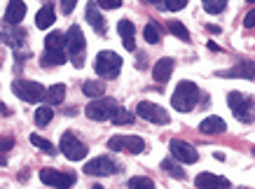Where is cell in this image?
Instances as JSON below:
<instances>
[{"mask_svg": "<svg viewBox=\"0 0 255 189\" xmlns=\"http://www.w3.org/2000/svg\"><path fill=\"white\" fill-rule=\"evenodd\" d=\"M187 5V0H164V7L171 9V12H178V9H183Z\"/></svg>", "mask_w": 255, "mask_h": 189, "instance_id": "cell-34", "label": "cell"}, {"mask_svg": "<svg viewBox=\"0 0 255 189\" xmlns=\"http://www.w3.org/2000/svg\"><path fill=\"white\" fill-rule=\"evenodd\" d=\"M220 77H244V80H255V63L253 61H244L239 66H234L230 70H223L218 73Z\"/></svg>", "mask_w": 255, "mask_h": 189, "instance_id": "cell-14", "label": "cell"}, {"mask_svg": "<svg viewBox=\"0 0 255 189\" xmlns=\"http://www.w3.org/2000/svg\"><path fill=\"white\" fill-rule=\"evenodd\" d=\"M23 38H26V33H23L21 28H5V30H0V40H2L5 45L14 47V49H19V47H21Z\"/></svg>", "mask_w": 255, "mask_h": 189, "instance_id": "cell-20", "label": "cell"}, {"mask_svg": "<svg viewBox=\"0 0 255 189\" xmlns=\"http://www.w3.org/2000/svg\"><path fill=\"white\" fill-rule=\"evenodd\" d=\"M96 5H99V2H87V21L92 23V28L96 30L99 35H106V19L101 16Z\"/></svg>", "mask_w": 255, "mask_h": 189, "instance_id": "cell-17", "label": "cell"}, {"mask_svg": "<svg viewBox=\"0 0 255 189\" xmlns=\"http://www.w3.org/2000/svg\"><path fill=\"white\" fill-rule=\"evenodd\" d=\"M201 2H204V9L209 14H220L227 7V0H201Z\"/></svg>", "mask_w": 255, "mask_h": 189, "instance_id": "cell-29", "label": "cell"}, {"mask_svg": "<svg viewBox=\"0 0 255 189\" xmlns=\"http://www.w3.org/2000/svg\"><path fill=\"white\" fill-rule=\"evenodd\" d=\"M12 91H14V96H19L21 100L26 103H40V100H45V87L40 82H31V80H14L12 82Z\"/></svg>", "mask_w": 255, "mask_h": 189, "instance_id": "cell-5", "label": "cell"}, {"mask_svg": "<svg viewBox=\"0 0 255 189\" xmlns=\"http://www.w3.org/2000/svg\"><path fill=\"white\" fill-rule=\"evenodd\" d=\"M227 105H230V110H232L234 117H237L239 121H246V124H251V121L255 119L253 100L248 98V96H244V94H239V91L227 94Z\"/></svg>", "mask_w": 255, "mask_h": 189, "instance_id": "cell-4", "label": "cell"}, {"mask_svg": "<svg viewBox=\"0 0 255 189\" xmlns=\"http://www.w3.org/2000/svg\"><path fill=\"white\" fill-rule=\"evenodd\" d=\"M169 150H171V157L176 161H180V164H197V159H199V154H197V150L192 145L185 143V140H178V138H173L169 143Z\"/></svg>", "mask_w": 255, "mask_h": 189, "instance_id": "cell-10", "label": "cell"}, {"mask_svg": "<svg viewBox=\"0 0 255 189\" xmlns=\"http://www.w3.org/2000/svg\"><path fill=\"white\" fill-rule=\"evenodd\" d=\"M194 185L199 189H225V187H230V180L227 178H220V175H211V173H201L194 178Z\"/></svg>", "mask_w": 255, "mask_h": 189, "instance_id": "cell-13", "label": "cell"}, {"mask_svg": "<svg viewBox=\"0 0 255 189\" xmlns=\"http://www.w3.org/2000/svg\"><path fill=\"white\" fill-rule=\"evenodd\" d=\"M56 14H54V7L52 5H45V7H40V12L35 14V26L38 28H49L52 23H54Z\"/></svg>", "mask_w": 255, "mask_h": 189, "instance_id": "cell-22", "label": "cell"}, {"mask_svg": "<svg viewBox=\"0 0 255 189\" xmlns=\"http://www.w3.org/2000/svg\"><path fill=\"white\" fill-rule=\"evenodd\" d=\"M133 121V114L129 112V110H124V107H117V112L113 114V124H131Z\"/></svg>", "mask_w": 255, "mask_h": 189, "instance_id": "cell-31", "label": "cell"}, {"mask_svg": "<svg viewBox=\"0 0 255 189\" xmlns=\"http://www.w3.org/2000/svg\"><path fill=\"white\" fill-rule=\"evenodd\" d=\"M199 103V87L194 82H178L176 91H173V96H171V105L176 107L178 112H190L194 110V105Z\"/></svg>", "mask_w": 255, "mask_h": 189, "instance_id": "cell-1", "label": "cell"}, {"mask_svg": "<svg viewBox=\"0 0 255 189\" xmlns=\"http://www.w3.org/2000/svg\"><path fill=\"white\" fill-rule=\"evenodd\" d=\"M40 63L42 66H61V63H66V52L63 49H45V54L40 56Z\"/></svg>", "mask_w": 255, "mask_h": 189, "instance_id": "cell-21", "label": "cell"}, {"mask_svg": "<svg viewBox=\"0 0 255 189\" xmlns=\"http://www.w3.org/2000/svg\"><path fill=\"white\" fill-rule=\"evenodd\" d=\"M120 171L115 161L110 159V157H96L92 159L89 164H85V173L87 175H113Z\"/></svg>", "mask_w": 255, "mask_h": 189, "instance_id": "cell-12", "label": "cell"}, {"mask_svg": "<svg viewBox=\"0 0 255 189\" xmlns=\"http://www.w3.org/2000/svg\"><path fill=\"white\" fill-rule=\"evenodd\" d=\"M253 152H255V150H253Z\"/></svg>", "mask_w": 255, "mask_h": 189, "instance_id": "cell-43", "label": "cell"}, {"mask_svg": "<svg viewBox=\"0 0 255 189\" xmlns=\"http://www.w3.org/2000/svg\"><path fill=\"white\" fill-rule=\"evenodd\" d=\"M136 114H138L140 119L152 121V124H169L171 121L169 112L164 107H159L157 103H150V100H140L138 107H136Z\"/></svg>", "mask_w": 255, "mask_h": 189, "instance_id": "cell-9", "label": "cell"}, {"mask_svg": "<svg viewBox=\"0 0 255 189\" xmlns=\"http://www.w3.org/2000/svg\"><path fill=\"white\" fill-rule=\"evenodd\" d=\"M117 112V103L113 98H96L92 100L89 105L85 107V114L89 117V119L94 121H106V119H113V114Z\"/></svg>", "mask_w": 255, "mask_h": 189, "instance_id": "cell-6", "label": "cell"}, {"mask_svg": "<svg viewBox=\"0 0 255 189\" xmlns=\"http://www.w3.org/2000/svg\"><path fill=\"white\" fill-rule=\"evenodd\" d=\"M162 171H164V173H169L171 178H178V180H183V178H185V171L178 166V164H173L171 159H164L162 161Z\"/></svg>", "mask_w": 255, "mask_h": 189, "instance_id": "cell-27", "label": "cell"}, {"mask_svg": "<svg viewBox=\"0 0 255 189\" xmlns=\"http://www.w3.org/2000/svg\"><path fill=\"white\" fill-rule=\"evenodd\" d=\"M129 187L131 189H155V182L150 178H131L129 180Z\"/></svg>", "mask_w": 255, "mask_h": 189, "instance_id": "cell-33", "label": "cell"}, {"mask_svg": "<svg viewBox=\"0 0 255 189\" xmlns=\"http://www.w3.org/2000/svg\"><path fill=\"white\" fill-rule=\"evenodd\" d=\"M143 38H145L150 45H157V42L162 40V28H159L155 21H150L145 28H143Z\"/></svg>", "mask_w": 255, "mask_h": 189, "instance_id": "cell-25", "label": "cell"}, {"mask_svg": "<svg viewBox=\"0 0 255 189\" xmlns=\"http://www.w3.org/2000/svg\"><path fill=\"white\" fill-rule=\"evenodd\" d=\"M169 30L176 35L178 40H183V42H190V30L183 26L180 21H169Z\"/></svg>", "mask_w": 255, "mask_h": 189, "instance_id": "cell-28", "label": "cell"}, {"mask_svg": "<svg viewBox=\"0 0 255 189\" xmlns=\"http://www.w3.org/2000/svg\"><path fill=\"white\" fill-rule=\"evenodd\" d=\"M209 49H211V52H220V47L213 45V42H209Z\"/></svg>", "mask_w": 255, "mask_h": 189, "instance_id": "cell-40", "label": "cell"}, {"mask_svg": "<svg viewBox=\"0 0 255 189\" xmlns=\"http://www.w3.org/2000/svg\"><path fill=\"white\" fill-rule=\"evenodd\" d=\"M0 112H5V105H2V103H0Z\"/></svg>", "mask_w": 255, "mask_h": 189, "instance_id": "cell-41", "label": "cell"}, {"mask_svg": "<svg viewBox=\"0 0 255 189\" xmlns=\"http://www.w3.org/2000/svg\"><path fill=\"white\" fill-rule=\"evenodd\" d=\"M108 147L113 152H127V154H140L145 150V140L138 136H113L108 140Z\"/></svg>", "mask_w": 255, "mask_h": 189, "instance_id": "cell-8", "label": "cell"}, {"mask_svg": "<svg viewBox=\"0 0 255 189\" xmlns=\"http://www.w3.org/2000/svg\"><path fill=\"white\" fill-rule=\"evenodd\" d=\"M85 49H87V42H85V35H82L80 26H70L68 33H66V52H68L75 68L85 66Z\"/></svg>", "mask_w": 255, "mask_h": 189, "instance_id": "cell-2", "label": "cell"}, {"mask_svg": "<svg viewBox=\"0 0 255 189\" xmlns=\"http://www.w3.org/2000/svg\"><path fill=\"white\" fill-rule=\"evenodd\" d=\"M94 68H96V75L103 77V80H115L122 70V59H120V54L106 49V52H99Z\"/></svg>", "mask_w": 255, "mask_h": 189, "instance_id": "cell-3", "label": "cell"}, {"mask_svg": "<svg viewBox=\"0 0 255 189\" xmlns=\"http://www.w3.org/2000/svg\"><path fill=\"white\" fill-rule=\"evenodd\" d=\"M12 145H14V140H12V138H0V152L12 150Z\"/></svg>", "mask_w": 255, "mask_h": 189, "instance_id": "cell-37", "label": "cell"}, {"mask_svg": "<svg viewBox=\"0 0 255 189\" xmlns=\"http://www.w3.org/2000/svg\"><path fill=\"white\" fill-rule=\"evenodd\" d=\"M59 147H61L63 157L70 159V161H82L87 157V145L82 143V140H78V136H73L70 131H66V133L61 136Z\"/></svg>", "mask_w": 255, "mask_h": 189, "instance_id": "cell-7", "label": "cell"}, {"mask_svg": "<svg viewBox=\"0 0 255 189\" xmlns=\"http://www.w3.org/2000/svg\"><path fill=\"white\" fill-rule=\"evenodd\" d=\"M31 143L35 145V147H40V150H45L47 154H56V147H54V145L49 143V140H45V138L35 136V133H33V136H31Z\"/></svg>", "mask_w": 255, "mask_h": 189, "instance_id": "cell-32", "label": "cell"}, {"mask_svg": "<svg viewBox=\"0 0 255 189\" xmlns=\"http://www.w3.org/2000/svg\"><path fill=\"white\" fill-rule=\"evenodd\" d=\"M117 33L122 35L124 47H127L129 52H133V49H136V40H133V35H136V28H133V23L129 21V19H122V21L117 23Z\"/></svg>", "mask_w": 255, "mask_h": 189, "instance_id": "cell-16", "label": "cell"}, {"mask_svg": "<svg viewBox=\"0 0 255 189\" xmlns=\"http://www.w3.org/2000/svg\"><path fill=\"white\" fill-rule=\"evenodd\" d=\"M63 96H66V87L63 84H54V87H49L45 91V103L47 105H59L63 100Z\"/></svg>", "mask_w": 255, "mask_h": 189, "instance_id": "cell-23", "label": "cell"}, {"mask_svg": "<svg viewBox=\"0 0 255 189\" xmlns=\"http://www.w3.org/2000/svg\"><path fill=\"white\" fill-rule=\"evenodd\" d=\"M248 2H255V0H248Z\"/></svg>", "mask_w": 255, "mask_h": 189, "instance_id": "cell-42", "label": "cell"}, {"mask_svg": "<svg viewBox=\"0 0 255 189\" xmlns=\"http://www.w3.org/2000/svg\"><path fill=\"white\" fill-rule=\"evenodd\" d=\"M40 180L45 182V185H49V187L66 189V187H73V185H75V175L63 173V171H54V168H42V171H40Z\"/></svg>", "mask_w": 255, "mask_h": 189, "instance_id": "cell-11", "label": "cell"}, {"mask_svg": "<svg viewBox=\"0 0 255 189\" xmlns=\"http://www.w3.org/2000/svg\"><path fill=\"white\" fill-rule=\"evenodd\" d=\"M82 91H85V96H92V98H101V96L106 94V84H103V82H96V80H89V82H85Z\"/></svg>", "mask_w": 255, "mask_h": 189, "instance_id": "cell-24", "label": "cell"}, {"mask_svg": "<svg viewBox=\"0 0 255 189\" xmlns=\"http://www.w3.org/2000/svg\"><path fill=\"white\" fill-rule=\"evenodd\" d=\"M227 124H225L220 117H206V119L199 124V131L206 133V136H218V133H225Z\"/></svg>", "mask_w": 255, "mask_h": 189, "instance_id": "cell-19", "label": "cell"}, {"mask_svg": "<svg viewBox=\"0 0 255 189\" xmlns=\"http://www.w3.org/2000/svg\"><path fill=\"white\" fill-rule=\"evenodd\" d=\"M143 2H147V5H162V0H143Z\"/></svg>", "mask_w": 255, "mask_h": 189, "instance_id": "cell-39", "label": "cell"}, {"mask_svg": "<svg viewBox=\"0 0 255 189\" xmlns=\"http://www.w3.org/2000/svg\"><path fill=\"white\" fill-rule=\"evenodd\" d=\"M23 16H26V5H23L21 0H9L7 9H5V21L9 26H16V23L23 21Z\"/></svg>", "mask_w": 255, "mask_h": 189, "instance_id": "cell-15", "label": "cell"}, {"mask_svg": "<svg viewBox=\"0 0 255 189\" xmlns=\"http://www.w3.org/2000/svg\"><path fill=\"white\" fill-rule=\"evenodd\" d=\"M52 117H54L52 107H38V110H35V124H38V126H47V124L52 121Z\"/></svg>", "mask_w": 255, "mask_h": 189, "instance_id": "cell-30", "label": "cell"}, {"mask_svg": "<svg viewBox=\"0 0 255 189\" xmlns=\"http://www.w3.org/2000/svg\"><path fill=\"white\" fill-rule=\"evenodd\" d=\"M171 73H173V59H159L155 63V68H152V77H155V82H159V84L169 82Z\"/></svg>", "mask_w": 255, "mask_h": 189, "instance_id": "cell-18", "label": "cell"}, {"mask_svg": "<svg viewBox=\"0 0 255 189\" xmlns=\"http://www.w3.org/2000/svg\"><path fill=\"white\" fill-rule=\"evenodd\" d=\"M75 2H78V0H61V12L63 14H70V12L75 9Z\"/></svg>", "mask_w": 255, "mask_h": 189, "instance_id": "cell-36", "label": "cell"}, {"mask_svg": "<svg viewBox=\"0 0 255 189\" xmlns=\"http://www.w3.org/2000/svg\"><path fill=\"white\" fill-rule=\"evenodd\" d=\"M244 26H246V28H253V26H255V9H251V12L246 14V19H244Z\"/></svg>", "mask_w": 255, "mask_h": 189, "instance_id": "cell-38", "label": "cell"}, {"mask_svg": "<svg viewBox=\"0 0 255 189\" xmlns=\"http://www.w3.org/2000/svg\"><path fill=\"white\" fill-rule=\"evenodd\" d=\"M96 2H99V7H103V9H117L122 5V0H96Z\"/></svg>", "mask_w": 255, "mask_h": 189, "instance_id": "cell-35", "label": "cell"}, {"mask_svg": "<svg viewBox=\"0 0 255 189\" xmlns=\"http://www.w3.org/2000/svg\"><path fill=\"white\" fill-rule=\"evenodd\" d=\"M66 47V35L63 33H49L45 38V49H63Z\"/></svg>", "mask_w": 255, "mask_h": 189, "instance_id": "cell-26", "label": "cell"}]
</instances>
